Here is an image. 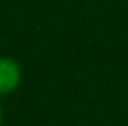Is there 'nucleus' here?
I'll list each match as a JSON object with an SVG mask.
<instances>
[{
  "label": "nucleus",
  "instance_id": "obj_2",
  "mask_svg": "<svg viewBox=\"0 0 128 126\" xmlns=\"http://www.w3.org/2000/svg\"><path fill=\"white\" fill-rule=\"evenodd\" d=\"M2 99V97H0ZM0 126H2V101H0Z\"/></svg>",
  "mask_w": 128,
  "mask_h": 126
},
{
  "label": "nucleus",
  "instance_id": "obj_1",
  "mask_svg": "<svg viewBox=\"0 0 128 126\" xmlns=\"http://www.w3.org/2000/svg\"><path fill=\"white\" fill-rule=\"evenodd\" d=\"M22 81V68L9 56H0V97L11 95Z\"/></svg>",
  "mask_w": 128,
  "mask_h": 126
}]
</instances>
